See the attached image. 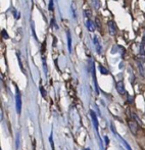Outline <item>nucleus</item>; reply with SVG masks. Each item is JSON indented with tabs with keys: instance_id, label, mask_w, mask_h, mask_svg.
Listing matches in <instances>:
<instances>
[{
	"instance_id": "nucleus-1",
	"label": "nucleus",
	"mask_w": 145,
	"mask_h": 150,
	"mask_svg": "<svg viewBox=\"0 0 145 150\" xmlns=\"http://www.w3.org/2000/svg\"><path fill=\"white\" fill-rule=\"evenodd\" d=\"M16 107L18 113H21V110H22V95H21L18 87H16Z\"/></svg>"
},
{
	"instance_id": "nucleus-2",
	"label": "nucleus",
	"mask_w": 145,
	"mask_h": 150,
	"mask_svg": "<svg viewBox=\"0 0 145 150\" xmlns=\"http://www.w3.org/2000/svg\"><path fill=\"white\" fill-rule=\"evenodd\" d=\"M93 42H94V46H95V49H96L97 54H101L102 53V46H101V43L99 42V40H98L97 36H94Z\"/></svg>"
},
{
	"instance_id": "nucleus-3",
	"label": "nucleus",
	"mask_w": 145,
	"mask_h": 150,
	"mask_svg": "<svg viewBox=\"0 0 145 150\" xmlns=\"http://www.w3.org/2000/svg\"><path fill=\"white\" fill-rule=\"evenodd\" d=\"M85 25H86V28L89 32H94L95 31V26H94L93 22H92L90 18H87L85 22Z\"/></svg>"
},
{
	"instance_id": "nucleus-4",
	"label": "nucleus",
	"mask_w": 145,
	"mask_h": 150,
	"mask_svg": "<svg viewBox=\"0 0 145 150\" xmlns=\"http://www.w3.org/2000/svg\"><path fill=\"white\" fill-rule=\"evenodd\" d=\"M117 92H119L121 95L125 94L126 90H125V85H124L123 81H119V82L117 83Z\"/></svg>"
},
{
	"instance_id": "nucleus-5",
	"label": "nucleus",
	"mask_w": 145,
	"mask_h": 150,
	"mask_svg": "<svg viewBox=\"0 0 145 150\" xmlns=\"http://www.w3.org/2000/svg\"><path fill=\"white\" fill-rule=\"evenodd\" d=\"M128 125H129V129L131 130V132L133 133V134H136L138 130V125L136 124L135 122H133V120H130V122H128Z\"/></svg>"
},
{
	"instance_id": "nucleus-6",
	"label": "nucleus",
	"mask_w": 145,
	"mask_h": 150,
	"mask_svg": "<svg viewBox=\"0 0 145 150\" xmlns=\"http://www.w3.org/2000/svg\"><path fill=\"white\" fill-rule=\"evenodd\" d=\"M108 31H109V34H110L111 36L115 35V25L112 21L108 22Z\"/></svg>"
},
{
	"instance_id": "nucleus-7",
	"label": "nucleus",
	"mask_w": 145,
	"mask_h": 150,
	"mask_svg": "<svg viewBox=\"0 0 145 150\" xmlns=\"http://www.w3.org/2000/svg\"><path fill=\"white\" fill-rule=\"evenodd\" d=\"M90 115L92 117V122H93L94 126H95L96 130H98V122H97V117H96V115L93 112V110H90Z\"/></svg>"
},
{
	"instance_id": "nucleus-8",
	"label": "nucleus",
	"mask_w": 145,
	"mask_h": 150,
	"mask_svg": "<svg viewBox=\"0 0 145 150\" xmlns=\"http://www.w3.org/2000/svg\"><path fill=\"white\" fill-rule=\"evenodd\" d=\"M68 48H69V52H72V37H71V33L68 32Z\"/></svg>"
},
{
	"instance_id": "nucleus-9",
	"label": "nucleus",
	"mask_w": 145,
	"mask_h": 150,
	"mask_svg": "<svg viewBox=\"0 0 145 150\" xmlns=\"http://www.w3.org/2000/svg\"><path fill=\"white\" fill-rule=\"evenodd\" d=\"M92 1V5L95 9H98L100 7V0H91Z\"/></svg>"
},
{
	"instance_id": "nucleus-10",
	"label": "nucleus",
	"mask_w": 145,
	"mask_h": 150,
	"mask_svg": "<svg viewBox=\"0 0 145 150\" xmlns=\"http://www.w3.org/2000/svg\"><path fill=\"white\" fill-rule=\"evenodd\" d=\"M144 43L145 42L142 41L141 44H140V47H139V54L140 55H145V51H144Z\"/></svg>"
},
{
	"instance_id": "nucleus-11",
	"label": "nucleus",
	"mask_w": 145,
	"mask_h": 150,
	"mask_svg": "<svg viewBox=\"0 0 145 150\" xmlns=\"http://www.w3.org/2000/svg\"><path fill=\"white\" fill-rule=\"evenodd\" d=\"M137 65H138V69H139V71H140V74H141V76H143L144 75V71H143V65H142L141 61H138Z\"/></svg>"
},
{
	"instance_id": "nucleus-12",
	"label": "nucleus",
	"mask_w": 145,
	"mask_h": 150,
	"mask_svg": "<svg viewBox=\"0 0 145 150\" xmlns=\"http://www.w3.org/2000/svg\"><path fill=\"white\" fill-rule=\"evenodd\" d=\"M99 69H100V71H101L102 75H108V71L106 69H104L102 65H99Z\"/></svg>"
},
{
	"instance_id": "nucleus-13",
	"label": "nucleus",
	"mask_w": 145,
	"mask_h": 150,
	"mask_svg": "<svg viewBox=\"0 0 145 150\" xmlns=\"http://www.w3.org/2000/svg\"><path fill=\"white\" fill-rule=\"evenodd\" d=\"M48 9L50 11H53L54 7H53V0H49V4H48Z\"/></svg>"
},
{
	"instance_id": "nucleus-14",
	"label": "nucleus",
	"mask_w": 145,
	"mask_h": 150,
	"mask_svg": "<svg viewBox=\"0 0 145 150\" xmlns=\"http://www.w3.org/2000/svg\"><path fill=\"white\" fill-rule=\"evenodd\" d=\"M72 13H73L74 18H77V13H76V7H75V4H74V3H72Z\"/></svg>"
},
{
	"instance_id": "nucleus-15",
	"label": "nucleus",
	"mask_w": 145,
	"mask_h": 150,
	"mask_svg": "<svg viewBox=\"0 0 145 150\" xmlns=\"http://www.w3.org/2000/svg\"><path fill=\"white\" fill-rule=\"evenodd\" d=\"M18 146H20V136L16 135V148L18 149Z\"/></svg>"
},
{
	"instance_id": "nucleus-16",
	"label": "nucleus",
	"mask_w": 145,
	"mask_h": 150,
	"mask_svg": "<svg viewBox=\"0 0 145 150\" xmlns=\"http://www.w3.org/2000/svg\"><path fill=\"white\" fill-rule=\"evenodd\" d=\"M84 13H85V16H86V18H91V11H90L89 9H86L85 11H84Z\"/></svg>"
},
{
	"instance_id": "nucleus-17",
	"label": "nucleus",
	"mask_w": 145,
	"mask_h": 150,
	"mask_svg": "<svg viewBox=\"0 0 145 150\" xmlns=\"http://www.w3.org/2000/svg\"><path fill=\"white\" fill-rule=\"evenodd\" d=\"M2 33H3V38H4V39H7V38H8V36L6 35V32L3 30V31H2Z\"/></svg>"
},
{
	"instance_id": "nucleus-18",
	"label": "nucleus",
	"mask_w": 145,
	"mask_h": 150,
	"mask_svg": "<svg viewBox=\"0 0 145 150\" xmlns=\"http://www.w3.org/2000/svg\"><path fill=\"white\" fill-rule=\"evenodd\" d=\"M40 91H41V92H42V94H43V96H45L46 93H45V91H44L43 87H40Z\"/></svg>"
},
{
	"instance_id": "nucleus-19",
	"label": "nucleus",
	"mask_w": 145,
	"mask_h": 150,
	"mask_svg": "<svg viewBox=\"0 0 145 150\" xmlns=\"http://www.w3.org/2000/svg\"><path fill=\"white\" fill-rule=\"evenodd\" d=\"M143 42H145V33H144V38H143Z\"/></svg>"
},
{
	"instance_id": "nucleus-20",
	"label": "nucleus",
	"mask_w": 145,
	"mask_h": 150,
	"mask_svg": "<svg viewBox=\"0 0 145 150\" xmlns=\"http://www.w3.org/2000/svg\"><path fill=\"white\" fill-rule=\"evenodd\" d=\"M85 150H90V149H85Z\"/></svg>"
}]
</instances>
